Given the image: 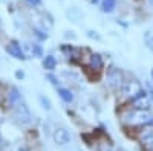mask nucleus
Listing matches in <instances>:
<instances>
[{
  "label": "nucleus",
  "instance_id": "f257e3e1",
  "mask_svg": "<svg viewBox=\"0 0 153 151\" xmlns=\"http://www.w3.org/2000/svg\"><path fill=\"white\" fill-rule=\"evenodd\" d=\"M123 122H126L127 125H132V127H143V125L153 122V116L149 113V110L133 108L123 115Z\"/></svg>",
  "mask_w": 153,
  "mask_h": 151
},
{
  "label": "nucleus",
  "instance_id": "f03ea898",
  "mask_svg": "<svg viewBox=\"0 0 153 151\" xmlns=\"http://www.w3.org/2000/svg\"><path fill=\"white\" fill-rule=\"evenodd\" d=\"M121 90H123V93H124L126 98H129V99H132V101L136 99L139 95H143V93H144L141 82L136 81V80H129V81L123 82Z\"/></svg>",
  "mask_w": 153,
  "mask_h": 151
},
{
  "label": "nucleus",
  "instance_id": "7ed1b4c3",
  "mask_svg": "<svg viewBox=\"0 0 153 151\" xmlns=\"http://www.w3.org/2000/svg\"><path fill=\"white\" fill-rule=\"evenodd\" d=\"M14 118L19 124H28L31 122V111L28 108V105L23 102V101H17V102L14 104Z\"/></svg>",
  "mask_w": 153,
  "mask_h": 151
},
{
  "label": "nucleus",
  "instance_id": "20e7f679",
  "mask_svg": "<svg viewBox=\"0 0 153 151\" xmlns=\"http://www.w3.org/2000/svg\"><path fill=\"white\" fill-rule=\"evenodd\" d=\"M107 82L112 89H121L123 87V73L118 69H110L107 73Z\"/></svg>",
  "mask_w": 153,
  "mask_h": 151
},
{
  "label": "nucleus",
  "instance_id": "39448f33",
  "mask_svg": "<svg viewBox=\"0 0 153 151\" xmlns=\"http://www.w3.org/2000/svg\"><path fill=\"white\" fill-rule=\"evenodd\" d=\"M138 141L141 142L143 145L153 144V127L150 124L143 125V128L139 130V133H138Z\"/></svg>",
  "mask_w": 153,
  "mask_h": 151
},
{
  "label": "nucleus",
  "instance_id": "423d86ee",
  "mask_svg": "<svg viewBox=\"0 0 153 151\" xmlns=\"http://www.w3.org/2000/svg\"><path fill=\"white\" fill-rule=\"evenodd\" d=\"M54 141L58 144V145H66L71 142V134L68 130L65 128H57L54 131Z\"/></svg>",
  "mask_w": 153,
  "mask_h": 151
},
{
  "label": "nucleus",
  "instance_id": "0eeeda50",
  "mask_svg": "<svg viewBox=\"0 0 153 151\" xmlns=\"http://www.w3.org/2000/svg\"><path fill=\"white\" fill-rule=\"evenodd\" d=\"M6 50L9 52V55H12V57L17 58V60H25V58H26V57H25V54H23V50H22V47H20V44L16 43V41H11L8 44Z\"/></svg>",
  "mask_w": 153,
  "mask_h": 151
},
{
  "label": "nucleus",
  "instance_id": "6e6552de",
  "mask_svg": "<svg viewBox=\"0 0 153 151\" xmlns=\"http://www.w3.org/2000/svg\"><path fill=\"white\" fill-rule=\"evenodd\" d=\"M133 102H135V108H144V110H147L150 107V101L146 96V93L139 95L136 99H133Z\"/></svg>",
  "mask_w": 153,
  "mask_h": 151
},
{
  "label": "nucleus",
  "instance_id": "1a4fd4ad",
  "mask_svg": "<svg viewBox=\"0 0 153 151\" xmlns=\"http://www.w3.org/2000/svg\"><path fill=\"white\" fill-rule=\"evenodd\" d=\"M103 58H101L100 55H92L91 57V69H94V70H97V72H100L101 69H103Z\"/></svg>",
  "mask_w": 153,
  "mask_h": 151
},
{
  "label": "nucleus",
  "instance_id": "9d476101",
  "mask_svg": "<svg viewBox=\"0 0 153 151\" xmlns=\"http://www.w3.org/2000/svg\"><path fill=\"white\" fill-rule=\"evenodd\" d=\"M115 8H117V0H103V2H101V11L103 12L110 14Z\"/></svg>",
  "mask_w": 153,
  "mask_h": 151
},
{
  "label": "nucleus",
  "instance_id": "9b49d317",
  "mask_svg": "<svg viewBox=\"0 0 153 151\" xmlns=\"http://www.w3.org/2000/svg\"><path fill=\"white\" fill-rule=\"evenodd\" d=\"M43 66H45V69H48V70H54L55 66H57V60H55V57L48 55V57L43 60Z\"/></svg>",
  "mask_w": 153,
  "mask_h": 151
},
{
  "label": "nucleus",
  "instance_id": "f8f14e48",
  "mask_svg": "<svg viewBox=\"0 0 153 151\" xmlns=\"http://www.w3.org/2000/svg\"><path fill=\"white\" fill-rule=\"evenodd\" d=\"M58 95H60V98L65 101V102H71V101L74 99V95L68 89H58Z\"/></svg>",
  "mask_w": 153,
  "mask_h": 151
},
{
  "label": "nucleus",
  "instance_id": "ddd939ff",
  "mask_svg": "<svg viewBox=\"0 0 153 151\" xmlns=\"http://www.w3.org/2000/svg\"><path fill=\"white\" fill-rule=\"evenodd\" d=\"M17 101H20V93L17 89H11V93H9V102L11 104H16Z\"/></svg>",
  "mask_w": 153,
  "mask_h": 151
},
{
  "label": "nucleus",
  "instance_id": "4468645a",
  "mask_svg": "<svg viewBox=\"0 0 153 151\" xmlns=\"http://www.w3.org/2000/svg\"><path fill=\"white\" fill-rule=\"evenodd\" d=\"M32 54H34L35 57H42V55H43V50H42V47L38 46V44H34V46H32Z\"/></svg>",
  "mask_w": 153,
  "mask_h": 151
},
{
  "label": "nucleus",
  "instance_id": "2eb2a0df",
  "mask_svg": "<svg viewBox=\"0 0 153 151\" xmlns=\"http://www.w3.org/2000/svg\"><path fill=\"white\" fill-rule=\"evenodd\" d=\"M146 38H147V46H149V49L153 52V34H150V32H147V35H146Z\"/></svg>",
  "mask_w": 153,
  "mask_h": 151
},
{
  "label": "nucleus",
  "instance_id": "dca6fc26",
  "mask_svg": "<svg viewBox=\"0 0 153 151\" xmlns=\"http://www.w3.org/2000/svg\"><path fill=\"white\" fill-rule=\"evenodd\" d=\"M40 101H42V104L46 110H51V102H49V99H46L45 96H40Z\"/></svg>",
  "mask_w": 153,
  "mask_h": 151
},
{
  "label": "nucleus",
  "instance_id": "f3484780",
  "mask_svg": "<svg viewBox=\"0 0 153 151\" xmlns=\"http://www.w3.org/2000/svg\"><path fill=\"white\" fill-rule=\"evenodd\" d=\"M46 78H48V80H49L51 82H52L54 85H58V81H57V78L54 77V75H48V77H46Z\"/></svg>",
  "mask_w": 153,
  "mask_h": 151
},
{
  "label": "nucleus",
  "instance_id": "a211bd4d",
  "mask_svg": "<svg viewBox=\"0 0 153 151\" xmlns=\"http://www.w3.org/2000/svg\"><path fill=\"white\" fill-rule=\"evenodd\" d=\"M34 32H35V35L38 37V38H42V40H43V38H46V37H48L46 34H42V31H40V29H35Z\"/></svg>",
  "mask_w": 153,
  "mask_h": 151
},
{
  "label": "nucleus",
  "instance_id": "6ab92c4d",
  "mask_svg": "<svg viewBox=\"0 0 153 151\" xmlns=\"http://www.w3.org/2000/svg\"><path fill=\"white\" fill-rule=\"evenodd\" d=\"M87 35H89V37H91V38H95V40H100V35H98V34H95L94 31H89V32H87Z\"/></svg>",
  "mask_w": 153,
  "mask_h": 151
},
{
  "label": "nucleus",
  "instance_id": "aec40b11",
  "mask_svg": "<svg viewBox=\"0 0 153 151\" xmlns=\"http://www.w3.org/2000/svg\"><path fill=\"white\" fill-rule=\"evenodd\" d=\"M28 3H31V5H34V6H37V5H40L42 3V0H26Z\"/></svg>",
  "mask_w": 153,
  "mask_h": 151
},
{
  "label": "nucleus",
  "instance_id": "412c9836",
  "mask_svg": "<svg viewBox=\"0 0 153 151\" xmlns=\"http://www.w3.org/2000/svg\"><path fill=\"white\" fill-rule=\"evenodd\" d=\"M17 78H23V72H17Z\"/></svg>",
  "mask_w": 153,
  "mask_h": 151
},
{
  "label": "nucleus",
  "instance_id": "4be33fe9",
  "mask_svg": "<svg viewBox=\"0 0 153 151\" xmlns=\"http://www.w3.org/2000/svg\"><path fill=\"white\" fill-rule=\"evenodd\" d=\"M103 151H113V150H112V148H104Z\"/></svg>",
  "mask_w": 153,
  "mask_h": 151
},
{
  "label": "nucleus",
  "instance_id": "5701e85b",
  "mask_svg": "<svg viewBox=\"0 0 153 151\" xmlns=\"http://www.w3.org/2000/svg\"><path fill=\"white\" fill-rule=\"evenodd\" d=\"M0 148H2V137H0Z\"/></svg>",
  "mask_w": 153,
  "mask_h": 151
},
{
  "label": "nucleus",
  "instance_id": "b1692460",
  "mask_svg": "<svg viewBox=\"0 0 153 151\" xmlns=\"http://www.w3.org/2000/svg\"><path fill=\"white\" fill-rule=\"evenodd\" d=\"M152 151H153V144H152Z\"/></svg>",
  "mask_w": 153,
  "mask_h": 151
},
{
  "label": "nucleus",
  "instance_id": "393cba45",
  "mask_svg": "<svg viewBox=\"0 0 153 151\" xmlns=\"http://www.w3.org/2000/svg\"><path fill=\"white\" fill-rule=\"evenodd\" d=\"M152 75H153V72H152Z\"/></svg>",
  "mask_w": 153,
  "mask_h": 151
}]
</instances>
